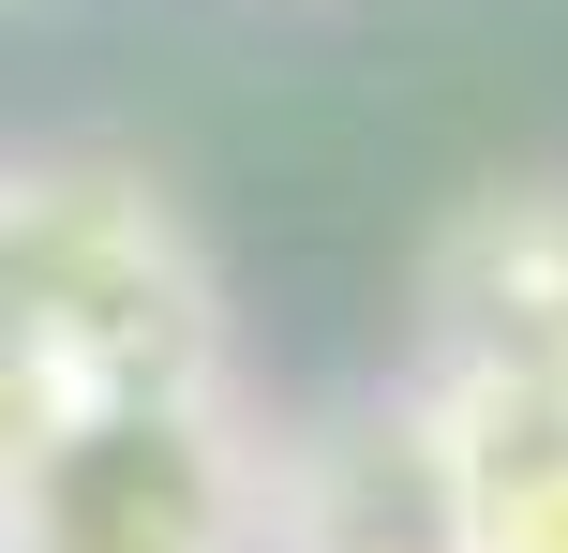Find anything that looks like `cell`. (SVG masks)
Listing matches in <instances>:
<instances>
[{
	"mask_svg": "<svg viewBox=\"0 0 568 553\" xmlns=\"http://www.w3.org/2000/svg\"><path fill=\"white\" fill-rule=\"evenodd\" d=\"M419 404L449 434L464 553H568V389H419Z\"/></svg>",
	"mask_w": 568,
	"mask_h": 553,
	"instance_id": "obj_5",
	"label": "cell"
},
{
	"mask_svg": "<svg viewBox=\"0 0 568 553\" xmlns=\"http://www.w3.org/2000/svg\"><path fill=\"white\" fill-rule=\"evenodd\" d=\"M255 553H464L434 404L404 375H359V389H329V404L270 419Z\"/></svg>",
	"mask_w": 568,
	"mask_h": 553,
	"instance_id": "obj_4",
	"label": "cell"
},
{
	"mask_svg": "<svg viewBox=\"0 0 568 553\" xmlns=\"http://www.w3.org/2000/svg\"><path fill=\"white\" fill-rule=\"evenodd\" d=\"M0 359L60 404L90 389L240 375L225 269L180 225V195L120 150H0Z\"/></svg>",
	"mask_w": 568,
	"mask_h": 553,
	"instance_id": "obj_1",
	"label": "cell"
},
{
	"mask_svg": "<svg viewBox=\"0 0 568 553\" xmlns=\"http://www.w3.org/2000/svg\"><path fill=\"white\" fill-rule=\"evenodd\" d=\"M255 494H270L255 375L90 389L30 419V449L0 464V553H255Z\"/></svg>",
	"mask_w": 568,
	"mask_h": 553,
	"instance_id": "obj_2",
	"label": "cell"
},
{
	"mask_svg": "<svg viewBox=\"0 0 568 553\" xmlns=\"http://www.w3.org/2000/svg\"><path fill=\"white\" fill-rule=\"evenodd\" d=\"M389 375L419 389H568V165L464 180L419 239Z\"/></svg>",
	"mask_w": 568,
	"mask_h": 553,
	"instance_id": "obj_3",
	"label": "cell"
}]
</instances>
